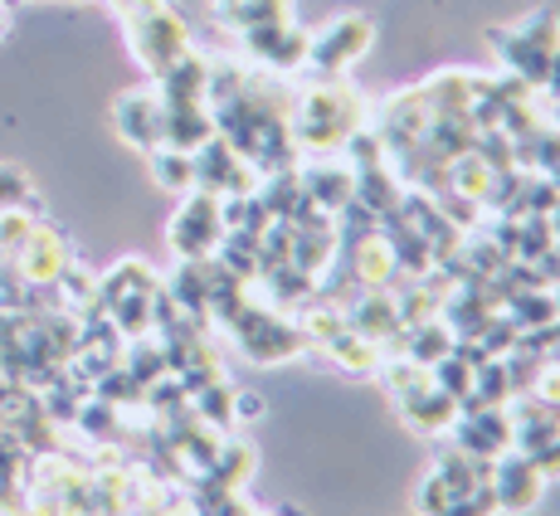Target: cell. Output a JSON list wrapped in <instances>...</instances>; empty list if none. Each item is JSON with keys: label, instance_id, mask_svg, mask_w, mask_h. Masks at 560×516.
Masks as SVG:
<instances>
[{"label": "cell", "instance_id": "8", "mask_svg": "<svg viewBox=\"0 0 560 516\" xmlns=\"http://www.w3.org/2000/svg\"><path fill=\"white\" fill-rule=\"evenodd\" d=\"M488 488H492V502H498V512L522 516V512H532L536 502H541L546 478L536 472V464H532L526 454L508 448V454L492 458V478H488Z\"/></svg>", "mask_w": 560, "mask_h": 516}, {"label": "cell", "instance_id": "1", "mask_svg": "<svg viewBox=\"0 0 560 516\" xmlns=\"http://www.w3.org/2000/svg\"><path fill=\"white\" fill-rule=\"evenodd\" d=\"M293 146L307 156H337L371 127V103L347 79H317L293 98Z\"/></svg>", "mask_w": 560, "mask_h": 516}, {"label": "cell", "instance_id": "21", "mask_svg": "<svg viewBox=\"0 0 560 516\" xmlns=\"http://www.w3.org/2000/svg\"><path fill=\"white\" fill-rule=\"evenodd\" d=\"M375 380L390 390V400H405V395H415V390H424L429 385V365H415L409 356H381Z\"/></svg>", "mask_w": 560, "mask_h": 516}, {"label": "cell", "instance_id": "15", "mask_svg": "<svg viewBox=\"0 0 560 516\" xmlns=\"http://www.w3.org/2000/svg\"><path fill=\"white\" fill-rule=\"evenodd\" d=\"M395 410H400V419L415 434H424V438H444L448 434V424H454V414H458V404L448 400L444 390H439L434 380L424 385V390H415V395H405V400H395Z\"/></svg>", "mask_w": 560, "mask_h": 516}, {"label": "cell", "instance_id": "19", "mask_svg": "<svg viewBox=\"0 0 560 516\" xmlns=\"http://www.w3.org/2000/svg\"><path fill=\"white\" fill-rule=\"evenodd\" d=\"M190 410H196V419H200V424H210L214 434L234 429V390L224 385V375H220V380H210L205 390L190 395Z\"/></svg>", "mask_w": 560, "mask_h": 516}, {"label": "cell", "instance_id": "20", "mask_svg": "<svg viewBox=\"0 0 560 516\" xmlns=\"http://www.w3.org/2000/svg\"><path fill=\"white\" fill-rule=\"evenodd\" d=\"M429 380H434L439 390H444L448 400L458 404V400H468V395H472V385H478V365H472L468 356H458V351H448L444 361H434V365H429Z\"/></svg>", "mask_w": 560, "mask_h": 516}, {"label": "cell", "instance_id": "26", "mask_svg": "<svg viewBox=\"0 0 560 516\" xmlns=\"http://www.w3.org/2000/svg\"><path fill=\"white\" fill-rule=\"evenodd\" d=\"M492 512H498V502H492V488H488V482H482L478 492H468V497L448 502V507L439 512V516H492Z\"/></svg>", "mask_w": 560, "mask_h": 516}, {"label": "cell", "instance_id": "2", "mask_svg": "<svg viewBox=\"0 0 560 516\" xmlns=\"http://www.w3.org/2000/svg\"><path fill=\"white\" fill-rule=\"evenodd\" d=\"M224 331L240 341V351L254 365H283V361H293V356H303V351H312L307 331L298 327L293 317H283V312H273V307H258L254 297L240 307V317H234Z\"/></svg>", "mask_w": 560, "mask_h": 516}, {"label": "cell", "instance_id": "18", "mask_svg": "<svg viewBox=\"0 0 560 516\" xmlns=\"http://www.w3.org/2000/svg\"><path fill=\"white\" fill-rule=\"evenodd\" d=\"M152 156V180L171 196H190L196 190V156L190 152H176V146H156Z\"/></svg>", "mask_w": 560, "mask_h": 516}, {"label": "cell", "instance_id": "3", "mask_svg": "<svg viewBox=\"0 0 560 516\" xmlns=\"http://www.w3.org/2000/svg\"><path fill=\"white\" fill-rule=\"evenodd\" d=\"M371 45H375V25H371V20H365L361 10H341V15H331L327 25L307 35L303 69L312 73V79H347Z\"/></svg>", "mask_w": 560, "mask_h": 516}, {"label": "cell", "instance_id": "11", "mask_svg": "<svg viewBox=\"0 0 560 516\" xmlns=\"http://www.w3.org/2000/svg\"><path fill=\"white\" fill-rule=\"evenodd\" d=\"M73 263V254H69V239H63L54 224L39 220L35 224V234L25 239V249L15 254V273L25 278V283H39V288H54L59 283V273Z\"/></svg>", "mask_w": 560, "mask_h": 516}, {"label": "cell", "instance_id": "17", "mask_svg": "<svg viewBox=\"0 0 560 516\" xmlns=\"http://www.w3.org/2000/svg\"><path fill=\"white\" fill-rule=\"evenodd\" d=\"M317 356H327L331 365H341V371H351V375H375V365H381V347L375 341H365L361 331H351V327H341L337 337H327V341H317Z\"/></svg>", "mask_w": 560, "mask_h": 516}, {"label": "cell", "instance_id": "16", "mask_svg": "<svg viewBox=\"0 0 560 516\" xmlns=\"http://www.w3.org/2000/svg\"><path fill=\"white\" fill-rule=\"evenodd\" d=\"M254 448L244 438H224L214 464L200 472V492H244V482L254 478Z\"/></svg>", "mask_w": 560, "mask_h": 516}, {"label": "cell", "instance_id": "5", "mask_svg": "<svg viewBox=\"0 0 560 516\" xmlns=\"http://www.w3.org/2000/svg\"><path fill=\"white\" fill-rule=\"evenodd\" d=\"M190 156H196V190H210V196H220V200L224 196H254L258 180H264L220 132Z\"/></svg>", "mask_w": 560, "mask_h": 516}, {"label": "cell", "instance_id": "29", "mask_svg": "<svg viewBox=\"0 0 560 516\" xmlns=\"http://www.w3.org/2000/svg\"><path fill=\"white\" fill-rule=\"evenodd\" d=\"M5 30H10V5L0 0V35H5Z\"/></svg>", "mask_w": 560, "mask_h": 516}, {"label": "cell", "instance_id": "10", "mask_svg": "<svg viewBox=\"0 0 560 516\" xmlns=\"http://www.w3.org/2000/svg\"><path fill=\"white\" fill-rule=\"evenodd\" d=\"M298 180H303V190H307L312 206L327 210V214H341L351 200H357V171H351L347 156H341V161L312 156L307 166H298Z\"/></svg>", "mask_w": 560, "mask_h": 516}, {"label": "cell", "instance_id": "30", "mask_svg": "<svg viewBox=\"0 0 560 516\" xmlns=\"http://www.w3.org/2000/svg\"><path fill=\"white\" fill-rule=\"evenodd\" d=\"M254 516H258V512H254ZM283 516H303V512H283Z\"/></svg>", "mask_w": 560, "mask_h": 516}, {"label": "cell", "instance_id": "22", "mask_svg": "<svg viewBox=\"0 0 560 516\" xmlns=\"http://www.w3.org/2000/svg\"><path fill=\"white\" fill-rule=\"evenodd\" d=\"M35 224H39V210H30V206L0 210V258H5V263H15V254L25 249V239L35 234Z\"/></svg>", "mask_w": 560, "mask_h": 516}, {"label": "cell", "instance_id": "12", "mask_svg": "<svg viewBox=\"0 0 560 516\" xmlns=\"http://www.w3.org/2000/svg\"><path fill=\"white\" fill-rule=\"evenodd\" d=\"M347 249V268L357 278V288H395L400 283V263H395V249L381 230H365L357 239H341Z\"/></svg>", "mask_w": 560, "mask_h": 516}, {"label": "cell", "instance_id": "14", "mask_svg": "<svg viewBox=\"0 0 560 516\" xmlns=\"http://www.w3.org/2000/svg\"><path fill=\"white\" fill-rule=\"evenodd\" d=\"M492 49H498L502 69L512 73V79H522L526 89H546V73H551V49L532 45V39L522 35V30H492Z\"/></svg>", "mask_w": 560, "mask_h": 516}, {"label": "cell", "instance_id": "28", "mask_svg": "<svg viewBox=\"0 0 560 516\" xmlns=\"http://www.w3.org/2000/svg\"><path fill=\"white\" fill-rule=\"evenodd\" d=\"M254 419H264V395L234 390V424H254Z\"/></svg>", "mask_w": 560, "mask_h": 516}, {"label": "cell", "instance_id": "9", "mask_svg": "<svg viewBox=\"0 0 560 516\" xmlns=\"http://www.w3.org/2000/svg\"><path fill=\"white\" fill-rule=\"evenodd\" d=\"M113 127L127 146L137 152H156L161 146V127H166V103L156 89H127L113 103Z\"/></svg>", "mask_w": 560, "mask_h": 516}, {"label": "cell", "instance_id": "24", "mask_svg": "<svg viewBox=\"0 0 560 516\" xmlns=\"http://www.w3.org/2000/svg\"><path fill=\"white\" fill-rule=\"evenodd\" d=\"M448 502H454V492H448V482L439 478V472H429V478L415 488V512L419 516H439Z\"/></svg>", "mask_w": 560, "mask_h": 516}, {"label": "cell", "instance_id": "25", "mask_svg": "<svg viewBox=\"0 0 560 516\" xmlns=\"http://www.w3.org/2000/svg\"><path fill=\"white\" fill-rule=\"evenodd\" d=\"M516 30H522V35L532 39V45H541V49H551V54L560 49V25H556L551 10H536V15H532V20H522Z\"/></svg>", "mask_w": 560, "mask_h": 516}, {"label": "cell", "instance_id": "6", "mask_svg": "<svg viewBox=\"0 0 560 516\" xmlns=\"http://www.w3.org/2000/svg\"><path fill=\"white\" fill-rule=\"evenodd\" d=\"M448 444L472 458H498L512 448V414L508 404H482V410H458L448 424Z\"/></svg>", "mask_w": 560, "mask_h": 516}, {"label": "cell", "instance_id": "23", "mask_svg": "<svg viewBox=\"0 0 560 516\" xmlns=\"http://www.w3.org/2000/svg\"><path fill=\"white\" fill-rule=\"evenodd\" d=\"M35 210V190H30V176L20 166H0V210Z\"/></svg>", "mask_w": 560, "mask_h": 516}, {"label": "cell", "instance_id": "13", "mask_svg": "<svg viewBox=\"0 0 560 516\" xmlns=\"http://www.w3.org/2000/svg\"><path fill=\"white\" fill-rule=\"evenodd\" d=\"M347 327L361 331V337L375 341V347H390V341L405 331L400 307H395V293L390 288H365L357 303L347 307Z\"/></svg>", "mask_w": 560, "mask_h": 516}, {"label": "cell", "instance_id": "4", "mask_svg": "<svg viewBox=\"0 0 560 516\" xmlns=\"http://www.w3.org/2000/svg\"><path fill=\"white\" fill-rule=\"evenodd\" d=\"M166 239H171V249H176V258H190V263L214 258V249H220V239H224L220 196H210V190H190L186 206H180L176 220H171Z\"/></svg>", "mask_w": 560, "mask_h": 516}, {"label": "cell", "instance_id": "7", "mask_svg": "<svg viewBox=\"0 0 560 516\" xmlns=\"http://www.w3.org/2000/svg\"><path fill=\"white\" fill-rule=\"evenodd\" d=\"M240 39L268 73H293V69H303V59H307V30H298L288 15H273V20H264V25H249Z\"/></svg>", "mask_w": 560, "mask_h": 516}, {"label": "cell", "instance_id": "27", "mask_svg": "<svg viewBox=\"0 0 560 516\" xmlns=\"http://www.w3.org/2000/svg\"><path fill=\"white\" fill-rule=\"evenodd\" d=\"M526 458H532L536 472H541L546 482H556V478H560V434H556L546 448H536V454H526Z\"/></svg>", "mask_w": 560, "mask_h": 516}]
</instances>
